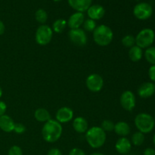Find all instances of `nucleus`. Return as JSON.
I'll return each instance as SVG.
<instances>
[{
    "instance_id": "nucleus-14",
    "label": "nucleus",
    "mask_w": 155,
    "mask_h": 155,
    "mask_svg": "<svg viewBox=\"0 0 155 155\" xmlns=\"http://www.w3.org/2000/svg\"><path fill=\"white\" fill-rule=\"evenodd\" d=\"M68 1L69 5L73 9L77 11V12L83 13L90 7L92 0H68Z\"/></svg>"
},
{
    "instance_id": "nucleus-31",
    "label": "nucleus",
    "mask_w": 155,
    "mask_h": 155,
    "mask_svg": "<svg viewBox=\"0 0 155 155\" xmlns=\"http://www.w3.org/2000/svg\"><path fill=\"white\" fill-rule=\"evenodd\" d=\"M68 155H86L85 151L83 150L80 149L78 148H74L70 151Z\"/></svg>"
},
{
    "instance_id": "nucleus-35",
    "label": "nucleus",
    "mask_w": 155,
    "mask_h": 155,
    "mask_svg": "<svg viewBox=\"0 0 155 155\" xmlns=\"http://www.w3.org/2000/svg\"><path fill=\"white\" fill-rule=\"evenodd\" d=\"M143 155H155V150L152 148H145L143 152Z\"/></svg>"
},
{
    "instance_id": "nucleus-42",
    "label": "nucleus",
    "mask_w": 155,
    "mask_h": 155,
    "mask_svg": "<svg viewBox=\"0 0 155 155\" xmlns=\"http://www.w3.org/2000/svg\"><path fill=\"white\" fill-rule=\"evenodd\" d=\"M124 155H127V154H124Z\"/></svg>"
},
{
    "instance_id": "nucleus-30",
    "label": "nucleus",
    "mask_w": 155,
    "mask_h": 155,
    "mask_svg": "<svg viewBox=\"0 0 155 155\" xmlns=\"http://www.w3.org/2000/svg\"><path fill=\"white\" fill-rule=\"evenodd\" d=\"M14 131L17 133V134H23V133H25L26 131V127L24 124H15V128H14Z\"/></svg>"
},
{
    "instance_id": "nucleus-16",
    "label": "nucleus",
    "mask_w": 155,
    "mask_h": 155,
    "mask_svg": "<svg viewBox=\"0 0 155 155\" xmlns=\"http://www.w3.org/2000/svg\"><path fill=\"white\" fill-rule=\"evenodd\" d=\"M86 12H87V15L89 19L94 20V21L101 19L105 14V10H104V7L100 5H91Z\"/></svg>"
},
{
    "instance_id": "nucleus-20",
    "label": "nucleus",
    "mask_w": 155,
    "mask_h": 155,
    "mask_svg": "<svg viewBox=\"0 0 155 155\" xmlns=\"http://www.w3.org/2000/svg\"><path fill=\"white\" fill-rule=\"evenodd\" d=\"M143 57V51L140 47L135 45L129 50V58L133 62H138Z\"/></svg>"
},
{
    "instance_id": "nucleus-41",
    "label": "nucleus",
    "mask_w": 155,
    "mask_h": 155,
    "mask_svg": "<svg viewBox=\"0 0 155 155\" xmlns=\"http://www.w3.org/2000/svg\"><path fill=\"white\" fill-rule=\"evenodd\" d=\"M154 122H155V116H154Z\"/></svg>"
},
{
    "instance_id": "nucleus-23",
    "label": "nucleus",
    "mask_w": 155,
    "mask_h": 155,
    "mask_svg": "<svg viewBox=\"0 0 155 155\" xmlns=\"http://www.w3.org/2000/svg\"><path fill=\"white\" fill-rule=\"evenodd\" d=\"M144 142H145V134L139 131L133 133L131 139V143H133V145L136 146H140L144 143Z\"/></svg>"
},
{
    "instance_id": "nucleus-29",
    "label": "nucleus",
    "mask_w": 155,
    "mask_h": 155,
    "mask_svg": "<svg viewBox=\"0 0 155 155\" xmlns=\"http://www.w3.org/2000/svg\"><path fill=\"white\" fill-rule=\"evenodd\" d=\"M8 155H24L23 154V151L21 147L18 145H13L11 147L10 149L8 150Z\"/></svg>"
},
{
    "instance_id": "nucleus-33",
    "label": "nucleus",
    "mask_w": 155,
    "mask_h": 155,
    "mask_svg": "<svg viewBox=\"0 0 155 155\" xmlns=\"http://www.w3.org/2000/svg\"><path fill=\"white\" fill-rule=\"evenodd\" d=\"M7 110V105L5 103L2 101H0V117L5 114V112Z\"/></svg>"
},
{
    "instance_id": "nucleus-5",
    "label": "nucleus",
    "mask_w": 155,
    "mask_h": 155,
    "mask_svg": "<svg viewBox=\"0 0 155 155\" xmlns=\"http://www.w3.org/2000/svg\"><path fill=\"white\" fill-rule=\"evenodd\" d=\"M136 44L142 49L148 48L151 46L155 39V33L151 28H145L141 30L136 36Z\"/></svg>"
},
{
    "instance_id": "nucleus-12",
    "label": "nucleus",
    "mask_w": 155,
    "mask_h": 155,
    "mask_svg": "<svg viewBox=\"0 0 155 155\" xmlns=\"http://www.w3.org/2000/svg\"><path fill=\"white\" fill-rule=\"evenodd\" d=\"M137 93L142 98H151L155 93V84L151 82L142 83L138 89Z\"/></svg>"
},
{
    "instance_id": "nucleus-4",
    "label": "nucleus",
    "mask_w": 155,
    "mask_h": 155,
    "mask_svg": "<svg viewBox=\"0 0 155 155\" xmlns=\"http://www.w3.org/2000/svg\"><path fill=\"white\" fill-rule=\"evenodd\" d=\"M134 124L139 132L143 134L151 133L155 127L154 117L148 113H140L136 115Z\"/></svg>"
},
{
    "instance_id": "nucleus-38",
    "label": "nucleus",
    "mask_w": 155,
    "mask_h": 155,
    "mask_svg": "<svg viewBox=\"0 0 155 155\" xmlns=\"http://www.w3.org/2000/svg\"><path fill=\"white\" fill-rule=\"evenodd\" d=\"M2 88L0 87V98H1L2 96Z\"/></svg>"
},
{
    "instance_id": "nucleus-17",
    "label": "nucleus",
    "mask_w": 155,
    "mask_h": 155,
    "mask_svg": "<svg viewBox=\"0 0 155 155\" xmlns=\"http://www.w3.org/2000/svg\"><path fill=\"white\" fill-rule=\"evenodd\" d=\"M15 123L8 115L4 114L0 117V129L5 133H11L14 131Z\"/></svg>"
},
{
    "instance_id": "nucleus-3",
    "label": "nucleus",
    "mask_w": 155,
    "mask_h": 155,
    "mask_svg": "<svg viewBox=\"0 0 155 155\" xmlns=\"http://www.w3.org/2000/svg\"><path fill=\"white\" fill-rule=\"evenodd\" d=\"M114 39V33L107 25L98 26L93 31L94 42L99 46H107L111 43Z\"/></svg>"
},
{
    "instance_id": "nucleus-37",
    "label": "nucleus",
    "mask_w": 155,
    "mask_h": 155,
    "mask_svg": "<svg viewBox=\"0 0 155 155\" xmlns=\"http://www.w3.org/2000/svg\"><path fill=\"white\" fill-rule=\"evenodd\" d=\"M90 155H105V154H102V153H100V152H95V153H92V154H91Z\"/></svg>"
},
{
    "instance_id": "nucleus-9",
    "label": "nucleus",
    "mask_w": 155,
    "mask_h": 155,
    "mask_svg": "<svg viewBox=\"0 0 155 155\" xmlns=\"http://www.w3.org/2000/svg\"><path fill=\"white\" fill-rule=\"evenodd\" d=\"M86 85L90 92H98L104 86V80L99 74H92L86 78Z\"/></svg>"
},
{
    "instance_id": "nucleus-13",
    "label": "nucleus",
    "mask_w": 155,
    "mask_h": 155,
    "mask_svg": "<svg viewBox=\"0 0 155 155\" xmlns=\"http://www.w3.org/2000/svg\"><path fill=\"white\" fill-rule=\"evenodd\" d=\"M115 149L121 155L127 154L132 149V143L127 138L121 137L115 144Z\"/></svg>"
},
{
    "instance_id": "nucleus-11",
    "label": "nucleus",
    "mask_w": 155,
    "mask_h": 155,
    "mask_svg": "<svg viewBox=\"0 0 155 155\" xmlns=\"http://www.w3.org/2000/svg\"><path fill=\"white\" fill-rule=\"evenodd\" d=\"M74 117V111L68 107H62L58 110L55 118L58 122L61 124H67L71 121Z\"/></svg>"
},
{
    "instance_id": "nucleus-40",
    "label": "nucleus",
    "mask_w": 155,
    "mask_h": 155,
    "mask_svg": "<svg viewBox=\"0 0 155 155\" xmlns=\"http://www.w3.org/2000/svg\"><path fill=\"white\" fill-rule=\"evenodd\" d=\"M53 1L56 2H60V1H61V0H53Z\"/></svg>"
},
{
    "instance_id": "nucleus-32",
    "label": "nucleus",
    "mask_w": 155,
    "mask_h": 155,
    "mask_svg": "<svg viewBox=\"0 0 155 155\" xmlns=\"http://www.w3.org/2000/svg\"><path fill=\"white\" fill-rule=\"evenodd\" d=\"M148 76L152 82L155 83V65H151L148 70Z\"/></svg>"
},
{
    "instance_id": "nucleus-24",
    "label": "nucleus",
    "mask_w": 155,
    "mask_h": 155,
    "mask_svg": "<svg viewBox=\"0 0 155 155\" xmlns=\"http://www.w3.org/2000/svg\"><path fill=\"white\" fill-rule=\"evenodd\" d=\"M145 59L151 65H155V47L151 46L149 48H146L145 51Z\"/></svg>"
},
{
    "instance_id": "nucleus-2",
    "label": "nucleus",
    "mask_w": 155,
    "mask_h": 155,
    "mask_svg": "<svg viewBox=\"0 0 155 155\" xmlns=\"http://www.w3.org/2000/svg\"><path fill=\"white\" fill-rule=\"evenodd\" d=\"M107 135L101 127H92L86 133V140L89 146L95 149L101 148L106 142Z\"/></svg>"
},
{
    "instance_id": "nucleus-28",
    "label": "nucleus",
    "mask_w": 155,
    "mask_h": 155,
    "mask_svg": "<svg viewBox=\"0 0 155 155\" xmlns=\"http://www.w3.org/2000/svg\"><path fill=\"white\" fill-rule=\"evenodd\" d=\"M114 125L113 121L110 120H104L101 123V128L104 130V132H112L114 130Z\"/></svg>"
},
{
    "instance_id": "nucleus-25",
    "label": "nucleus",
    "mask_w": 155,
    "mask_h": 155,
    "mask_svg": "<svg viewBox=\"0 0 155 155\" xmlns=\"http://www.w3.org/2000/svg\"><path fill=\"white\" fill-rule=\"evenodd\" d=\"M35 18H36V21L39 22V24H44L47 21V19H48V14H47L45 10L42 8H39L35 13Z\"/></svg>"
},
{
    "instance_id": "nucleus-27",
    "label": "nucleus",
    "mask_w": 155,
    "mask_h": 155,
    "mask_svg": "<svg viewBox=\"0 0 155 155\" xmlns=\"http://www.w3.org/2000/svg\"><path fill=\"white\" fill-rule=\"evenodd\" d=\"M83 29L84 30L88 32H93L95 30V29L96 28V23H95V21L92 19H87L84 21L83 24Z\"/></svg>"
},
{
    "instance_id": "nucleus-22",
    "label": "nucleus",
    "mask_w": 155,
    "mask_h": 155,
    "mask_svg": "<svg viewBox=\"0 0 155 155\" xmlns=\"http://www.w3.org/2000/svg\"><path fill=\"white\" fill-rule=\"evenodd\" d=\"M68 22L64 19H58L53 23L52 30L56 33H61L65 30Z\"/></svg>"
},
{
    "instance_id": "nucleus-39",
    "label": "nucleus",
    "mask_w": 155,
    "mask_h": 155,
    "mask_svg": "<svg viewBox=\"0 0 155 155\" xmlns=\"http://www.w3.org/2000/svg\"><path fill=\"white\" fill-rule=\"evenodd\" d=\"M153 143H154V145H155V134L154 135V136H153Z\"/></svg>"
},
{
    "instance_id": "nucleus-10",
    "label": "nucleus",
    "mask_w": 155,
    "mask_h": 155,
    "mask_svg": "<svg viewBox=\"0 0 155 155\" xmlns=\"http://www.w3.org/2000/svg\"><path fill=\"white\" fill-rule=\"evenodd\" d=\"M120 103L123 108L127 111H132L136 104V99L134 93L130 90H126L121 94Z\"/></svg>"
},
{
    "instance_id": "nucleus-43",
    "label": "nucleus",
    "mask_w": 155,
    "mask_h": 155,
    "mask_svg": "<svg viewBox=\"0 0 155 155\" xmlns=\"http://www.w3.org/2000/svg\"><path fill=\"white\" fill-rule=\"evenodd\" d=\"M154 95H155V93H154Z\"/></svg>"
},
{
    "instance_id": "nucleus-36",
    "label": "nucleus",
    "mask_w": 155,
    "mask_h": 155,
    "mask_svg": "<svg viewBox=\"0 0 155 155\" xmlns=\"http://www.w3.org/2000/svg\"><path fill=\"white\" fill-rule=\"evenodd\" d=\"M5 27L4 23L0 20V36L5 33Z\"/></svg>"
},
{
    "instance_id": "nucleus-6",
    "label": "nucleus",
    "mask_w": 155,
    "mask_h": 155,
    "mask_svg": "<svg viewBox=\"0 0 155 155\" xmlns=\"http://www.w3.org/2000/svg\"><path fill=\"white\" fill-rule=\"evenodd\" d=\"M53 30L49 26L42 24L37 28L35 35V39L39 45H46L51 41Z\"/></svg>"
},
{
    "instance_id": "nucleus-21",
    "label": "nucleus",
    "mask_w": 155,
    "mask_h": 155,
    "mask_svg": "<svg viewBox=\"0 0 155 155\" xmlns=\"http://www.w3.org/2000/svg\"><path fill=\"white\" fill-rule=\"evenodd\" d=\"M34 117L38 122L45 123L51 120V114L46 109L40 107L35 110Z\"/></svg>"
},
{
    "instance_id": "nucleus-15",
    "label": "nucleus",
    "mask_w": 155,
    "mask_h": 155,
    "mask_svg": "<svg viewBox=\"0 0 155 155\" xmlns=\"http://www.w3.org/2000/svg\"><path fill=\"white\" fill-rule=\"evenodd\" d=\"M85 21V16L82 12H75L71 15L68 22V26L71 29H78L81 27Z\"/></svg>"
},
{
    "instance_id": "nucleus-8",
    "label": "nucleus",
    "mask_w": 155,
    "mask_h": 155,
    "mask_svg": "<svg viewBox=\"0 0 155 155\" xmlns=\"http://www.w3.org/2000/svg\"><path fill=\"white\" fill-rule=\"evenodd\" d=\"M68 37L71 42L77 46H85L87 43V36L83 29H71L68 32Z\"/></svg>"
},
{
    "instance_id": "nucleus-34",
    "label": "nucleus",
    "mask_w": 155,
    "mask_h": 155,
    "mask_svg": "<svg viewBox=\"0 0 155 155\" xmlns=\"http://www.w3.org/2000/svg\"><path fill=\"white\" fill-rule=\"evenodd\" d=\"M47 155H62L61 151L57 148H51L47 153Z\"/></svg>"
},
{
    "instance_id": "nucleus-19",
    "label": "nucleus",
    "mask_w": 155,
    "mask_h": 155,
    "mask_svg": "<svg viewBox=\"0 0 155 155\" xmlns=\"http://www.w3.org/2000/svg\"><path fill=\"white\" fill-rule=\"evenodd\" d=\"M114 132L121 137H126L130 133L131 129L130 125L124 121H120L114 125Z\"/></svg>"
},
{
    "instance_id": "nucleus-26",
    "label": "nucleus",
    "mask_w": 155,
    "mask_h": 155,
    "mask_svg": "<svg viewBox=\"0 0 155 155\" xmlns=\"http://www.w3.org/2000/svg\"><path fill=\"white\" fill-rule=\"evenodd\" d=\"M123 45L126 48H131V47L134 46L136 44V39L133 35H127V36H124L121 40Z\"/></svg>"
},
{
    "instance_id": "nucleus-7",
    "label": "nucleus",
    "mask_w": 155,
    "mask_h": 155,
    "mask_svg": "<svg viewBox=\"0 0 155 155\" xmlns=\"http://www.w3.org/2000/svg\"><path fill=\"white\" fill-rule=\"evenodd\" d=\"M153 8L150 4L147 2H140L133 8V15L137 19L145 21L151 17Z\"/></svg>"
},
{
    "instance_id": "nucleus-18",
    "label": "nucleus",
    "mask_w": 155,
    "mask_h": 155,
    "mask_svg": "<svg viewBox=\"0 0 155 155\" xmlns=\"http://www.w3.org/2000/svg\"><path fill=\"white\" fill-rule=\"evenodd\" d=\"M74 130L78 133H86L89 130V124L87 120L83 117H76L73 121Z\"/></svg>"
},
{
    "instance_id": "nucleus-1",
    "label": "nucleus",
    "mask_w": 155,
    "mask_h": 155,
    "mask_svg": "<svg viewBox=\"0 0 155 155\" xmlns=\"http://www.w3.org/2000/svg\"><path fill=\"white\" fill-rule=\"evenodd\" d=\"M63 132L61 124L56 120L51 119L45 123L42 129V136L48 143L56 142L61 138Z\"/></svg>"
}]
</instances>
